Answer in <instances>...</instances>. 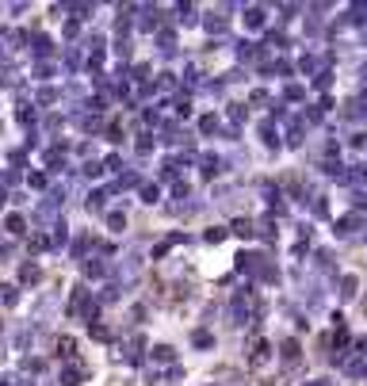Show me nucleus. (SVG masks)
<instances>
[{
    "label": "nucleus",
    "mask_w": 367,
    "mask_h": 386,
    "mask_svg": "<svg viewBox=\"0 0 367 386\" xmlns=\"http://www.w3.org/2000/svg\"><path fill=\"white\" fill-rule=\"evenodd\" d=\"M192 341H195V348H210V344H215V336H210L207 329H199V333L192 336Z\"/></svg>",
    "instance_id": "nucleus-5"
},
{
    "label": "nucleus",
    "mask_w": 367,
    "mask_h": 386,
    "mask_svg": "<svg viewBox=\"0 0 367 386\" xmlns=\"http://www.w3.org/2000/svg\"><path fill=\"white\" fill-rule=\"evenodd\" d=\"M27 184H31V187H46V176H43V172H31Z\"/></svg>",
    "instance_id": "nucleus-12"
},
{
    "label": "nucleus",
    "mask_w": 367,
    "mask_h": 386,
    "mask_svg": "<svg viewBox=\"0 0 367 386\" xmlns=\"http://www.w3.org/2000/svg\"><path fill=\"white\" fill-rule=\"evenodd\" d=\"M306 386H333V383H306Z\"/></svg>",
    "instance_id": "nucleus-16"
},
{
    "label": "nucleus",
    "mask_w": 367,
    "mask_h": 386,
    "mask_svg": "<svg viewBox=\"0 0 367 386\" xmlns=\"http://www.w3.org/2000/svg\"><path fill=\"white\" fill-rule=\"evenodd\" d=\"M142 199H145V203H157V199H161V187H157V184H145V187H142Z\"/></svg>",
    "instance_id": "nucleus-6"
},
{
    "label": "nucleus",
    "mask_w": 367,
    "mask_h": 386,
    "mask_svg": "<svg viewBox=\"0 0 367 386\" xmlns=\"http://www.w3.org/2000/svg\"><path fill=\"white\" fill-rule=\"evenodd\" d=\"M245 23H249V27H260V23H264V8H249V12H245Z\"/></svg>",
    "instance_id": "nucleus-2"
},
{
    "label": "nucleus",
    "mask_w": 367,
    "mask_h": 386,
    "mask_svg": "<svg viewBox=\"0 0 367 386\" xmlns=\"http://www.w3.org/2000/svg\"><path fill=\"white\" fill-rule=\"evenodd\" d=\"M8 234H15V237L23 234V218L20 215H8Z\"/></svg>",
    "instance_id": "nucleus-8"
},
{
    "label": "nucleus",
    "mask_w": 367,
    "mask_h": 386,
    "mask_svg": "<svg viewBox=\"0 0 367 386\" xmlns=\"http://www.w3.org/2000/svg\"><path fill=\"white\" fill-rule=\"evenodd\" d=\"M207 31H226V20H218V15H210V20H207Z\"/></svg>",
    "instance_id": "nucleus-14"
},
{
    "label": "nucleus",
    "mask_w": 367,
    "mask_h": 386,
    "mask_svg": "<svg viewBox=\"0 0 367 386\" xmlns=\"http://www.w3.org/2000/svg\"><path fill=\"white\" fill-rule=\"evenodd\" d=\"M199 127H203V134H210V130H215V127H218V119H215V115H207V119H203V122H199Z\"/></svg>",
    "instance_id": "nucleus-15"
},
{
    "label": "nucleus",
    "mask_w": 367,
    "mask_h": 386,
    "mask_svg": "<svg viewBox=\"0 0 367 386\" xmlns=\"http://www.w3.org/2000/svg\"><path fill=\"white\" fill-rule=\"evenodd\" d=\"M173 356L176 352L168 348V344H157V348H153V359H161V364H173Z\"/></svg>",
    "instance_id": "nucleus-3"
},
{
    "label": "nucleus",
    "mask_w": 367,
    "mask_h": 386,
    "mask_svg": "<svg viewBox=\"0 0 367 386\" xmlns=\"http://www.w3.org/2000/svg\"><path fill=\"white\" fill-rule=\"evenodd\" d=\"M340 287H345V291H340L345 299H352V294H356V279H352V276H345V279H340Z\"/></svg>",
    "instance_id": "nucleus-9"
},
{
    "label": "nucleus",
    "mask_w": 367,
    "mask_h": 386,
    "mask_svg": "<svg viewBox=\"0 0 367 386\" xmlns=\"http://www.w3.org/2000/svg\"><path fill=\"white\" fill-rule=\"evenodd\" d=\"M283 359H287V364H295V359H298V344H295V341L283 344Z\"/></svg>",
    "instance_id": "nucleus-7"
},
{
    "label": "nucleus",
    "mask_w": 367,
    "mask_h": 386,
    "mask_svg": "<svg viewBox=\"0 0 367 386\" xmlns=\"http://www.w3.org/2000/svg\"><path fill=\"white\" fill-rule=\"evenodd\" d=\"M222 237H226V229H218V226H215V229H207V241H210V245H218Z\"/></svg>",
    "instance_id": "nucleus-13"
},
{
    "label": "nucleus",
    "mask_w": 367,
    "mask_h": 386,
    "mask_svg": "<svg viewBox=\"0 0 367 386\" xmlns=\"http://www.w3.org/2000/svg\"><path fill=\"white\" fill-rule=\"evenodd\" d=\"M108 226L115 229V234H122V226H127V218H122V215H108Z\"/></svg>",
    "instance_id": "nucleus-11"
},
{
    "label": "nucleus",
    "mask_w": 367,
    "mask_h": 386,
    "mask_svg": "<svg viewBox=\"0 0 367 386\" xmlns=\"http://www.w3.org/2000/svg\"><path fill=\"white\" fill-rule=\"evenodd\" d=\"M62 386H80V367H62Z\"/></svg>",
    "instance_id": "nucleus-1"
},
{
    "label": "nucleus",
    "mask_w": 367,
    "mask_h": 386,
    "mask_svg": "<svg viewBox=\"0 0 367 386\" xmlns=\"http://www.w3.org/2000/svg\"><path fill=\"white\" fill-rule=\"evenodd\" d=\"M260 138H264V145H280V138H275L272 122H264V127H260Z\"/></svg>",
    "instance_id": "nucleus-4"
},
{
    "label": "nucleus",
    "mask_w": 367,
    "mask_h": 386,
    "mask_svg": "<svg viewBox=\"0 0 367 386\" xmlns=\"http://www.w3.org/2000/svg\"><path fill=\"white\" fill-rule=\"evenodd\" d=\"M20 276H23V283H35V279H38V268H35V264H23Z\"/></svg>",
    "instance_id": "nucleus-10"
}]
</instances>
